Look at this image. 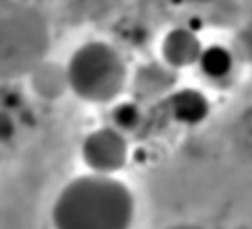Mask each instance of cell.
<instances>
[{
    "label": "cell",
    "instance_id": "10",
    "mask_svg": "<svg viewBox=\"0 0 252 229\" xmlns=\"http://www.w3.org/2000/svg\"><path fill=\"white\" fill-rule=\"evenodd\" d=\"M142 109L140 103L136 99H126V101H118L112 111H110V126H114L120 132H134L140 128L142 124Z\"/></svg>",
    "mask_w": 252,
    "mask_h": 229
},
{
    "label": "cell",
    "instance_id": "8",
    "mask_svg": "<svg viewBox=\"0 0 252 229\" xmlns=\"http://www.w3.org/2000/svg\"><path fill=\"white\" fill-rule=\"evenodd\" d=\"M28 77H30L33 93L45 101H57L67 91H71L69 77H67V65H61L57 61L43 59Z\"/></svg>",
    "mask_w": 252,
    "mask_h": 229
},
{
    "label": "cell",
    "instance_id": "4",
    "mask_svg": "<svg viewBox=\"0 0 252 229\" xmlns=\"http://www.w3.org/2000/svg\"><path fill=\"white\" fill-rule=\"evenodd\" d=\"M81 156L94 174L112 176L128 160V140L114 126H100L89 132L81 144Z\"/></svg>",
    "mask_w": 252,
    "mask_h": 229
},
{
    "label": "cell",
    "instance_id": "9",
    "mask_svg": "<svg viewBox=\"0 0 252 229\" xmlns=\"http://www.w3.org/2000/svg\"><path fill=\"white\" fill-rule=\"evenodd\" d=\"M234 65H236V59H234L230 47L222 45V43L205 45L199 55V61H197L199 71L209 81H224L234 71Z\"/></svg>",
    "mask_w": 252,
    "mask_h": 229
},
{
    "label": "cell",
    "instance_id": "2",
    "mask_svg": "<svg viewBox=\"0 0 252 229\" xmlns=\"http://www.w3.org/2000/svg\"><path fill=\"white\" fill-rule=\"evenodd\" d=\"M49 45V22L39 8L20 0L0 2V79L30 75L47 59Z\"/></svg>",
    "mask_w": 252,
    "mask_h": 229
},
{
    "label": "cell",
    "instance_id": "3",
    "mask_svg": "<svg viewBox=\"0 0 252 229\" xmlns=\"http://www.w3.org/2000/svg\"><path fill=\"white\" fill-rule=\"evenodd\" d=\"M67 77L71 93L81 101L104 105L124 91L128 69L114 45L94 39L73 51L67 61Z\"/></svg>",
    "mask_w": 252,
    "mask_h": 229
},
{
    "label": "cell",
    "instance_id": "11",
    "mask_svg": "<svg viewBox=\"0 0 252 229\" xmlns=\"http://www.w3.org/2000/svg\"><path fill=\"white\" fill-rule=\"evenodd\" d=\"M230 51L236 63H252V26L240 28L230 41Z\"/></svg>",
    "mask_w": 252,
    "mask_h": 229
},
{
    "label": "cell",
    "instance_id": "12",
    "mask_svg": "<svg viewBox=\"0 0 252 229\" xmlns=\"http://www.w3.org/2000/svg\"><path fill=\"white\" fill-rule=\"evenodd\" d=\"M16 132H18V124L14 114L0 107V144L10 142L16 136Z\"/></svg>",
    "mask_w": 252,
    "mask_h": 229
},
{
    "label": "cell",
    "instance_id": "7",
    "mask_svg": "<svg viewBox=\"0 0 252 229\" xmlns=\"http://www.w3.org/2000/svg\"><path fill=\"white\" fill-rule=\"evenodd\" d=\"M165 109L167 114L185 126H195L201 124L209 113H211V103L207 99L205 93H201L199 89H191V87H183L177 91H171L165 97Z\"/></svg>",
    "mask_w": 252,
    "mask_h": 229
},
{
    "label": "cell",
    "instance_id": "5",
    "mask_svg": "<svg viewBox=\"0 0 252 229\" xmlns=\"http://www.w3.org/2000/svg\"><path fill=\"white\" fill-rule=\"evenodd\" d=\"M177 83V71L163 61H148L140 65L132 79V95L136 101H156L167 97Z\"/></svg>",
    "mask_w": 252,
    "mask_h": 229
},
{
    "label": "cell",
    "instance_id": "13",
    "mask_svg": "<svg viewBox=\"0 0 252 229\" xmlns=\"http://www.w3.org/2000/svg\"><path fill=\"white\" fill-rule=\"evenodd\" d=\"M191 4H199V6H209V4H215L217 0H189Z\"/></svg>",
    "mask_w": 252,
    "mask_h": 229
},
{
    "label": "cell",
    "instance_id": "6",
    "mask_svg": "<svg viewBox=\"0 0 252 229\" xmlns=\"http://www.w3.org/2000/svg\"><path fill=\"white\" fill-rule=\"evenodd\" d=\"M159 49H161V61L173 67L175 71H179L197 65L203 45L193 30L185 26H177L163 36Z\"/></svg>",
    "mask_w": 252,
    "mask_h": 229
},
{
    "label": "cell",
    "instance_id": "14",
    "mask_svg": "<svg viewBox=\"0 0 252 229\" xmlns=\"http://www.w3.org/2000/svg\"><path fill=\"white\" fill-rule=\"evenodd\" d=\"M0 2H10V0H0Z\"/></svg>",
    "mask_w": 252,
    "mask_h": 229
},
{
    "label": "cell",
    "instance_id": "1",
    "mask_svg": "<svg viewBox=\"0 0 252 229\" xmlns=\"http://www.w3.org/2000/svg\"><path fill=\"white\" fill-rule=\"evenodd\" d=\"M136 199L130 188L106 174L71 180L51 207L53 229H130Z\"/></svg>",
    "mask_w": 252,
    "mask_h": 229
}]
</instances>
